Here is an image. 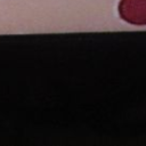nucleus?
<instances>
[{
  "mask_svg": "<svg viewBox=\"0 0 146 146\" xmlns=\"http://www.w3.org/2000/svg\"><path fill=\"white\" fill-rule=\"evenodd\" d=\"M117 11L120 18L128 24L146 25V0H120Z\"/></svg>",
  "mask_w": 146,
  "mask_h": 146,
  "instance_id": "nucleus-1",
  "label": "nucleus"
}]
</instances>
